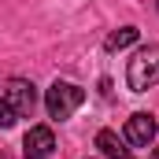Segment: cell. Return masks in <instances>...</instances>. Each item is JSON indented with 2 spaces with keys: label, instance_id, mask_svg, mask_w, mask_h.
Returning <instances> with one entry per match:
<instances>
[{
  "label": "cell",
  "instance_id": "obj_6",
  "mask_svg": "<svg viewBox=\"0 0 159 159\" xmlns=\"http://www.w3.org/2000/svg\"><path fill=\"white\" fill-rule=\"evenodd\" d=\"M96 148H100L107 159H129V152H126V141H122L115 129H100V133H96Z\"/></svg>",
  "mask_w": 159,
  "mask_h": 159
},
{
  "label": "cell",
  "instance_id": "obj_1",
  "mask_svg": "<svg viewBox=\"0 0 159 159\" xmlns=\"http://www.w3.org/2000/svg\"><path fill=\"white\" fill-rule=\"evenodd\" d=\"M81 104H85V89H78L74 81H52V89L44 93L48 119H56V122L70 119V115L81 107Z\"/></svg>",
  "mask_w": 159,
  "mask_h": 159
},
{
  "label": "cell",
  "instance_id": "obj_3",
  "mask_svg": "<svg viewBox=\"0 0 159 159\" xmlns=\"http://www.w3.org/2000/svg\"><path fill=\"white\" fill-rule=\"evenodd\" d=\"M4 100L15 107L19 119H26V115H34V107H37V89H34V81H26V78H11L7 89H4Z\"/></svg>",
  "mask_w": 159,
  "mask_h": 159
},
{
  "label": "cell",
  "instance_id": "obj_9",
  "mask_svg": "<svg viewBox=\"0 0 159 159\" xmlns=\"http://www.w3.org/2000/svg\"><path fill=\"white\" fill-rule=\"evenodd\" d=\"M152 159H159V148H152Z\"/></svg>",
  "mask_w": 159,
  "mask_h": 159
},
{
  "label": "cell",
  "instance_id": "obj_2",
  "mask_svg": "<svg viewBox=\"0 0 159 159\" xmlns=\"http://www.w3.org/2000/svg\"><path fill=\"white\" fill-rule=\"evenodd\" d=\"M126 81H129L133 93H144V89L159 85V44H144V48L129 59Z\"/></svg>",
  "mask_w": 159,
  "mask_h": 159
},
{
  "label": "cell",
  "instance_id": "obj_5",
  "mask_svg": "<svg viewBox=\"0 0 159 159\" xmlns=\"http://www.w3.org/2000/svg\"><path fill=\"white\" fill-rule=\"evenodd\" d=\"M52 148H56V137H52L48 126H30L26 129V137H22L26 159H44V156H52Z\"/></svg>",
  "mask_w": 159,
  "mask_h": 159
},
{
  "label": "cell",
  "instance_id": "obj_8",
  "mask_svg": "<svg viewBox=\"0 0 159 159\" xmlns=\"http://www.w3.org/2000/svg\"><path fill=\"white\" fill-rule=\"evenodd\" d=\"M15 119H19V115H15V107L0 96V129H11V126H15Z\"/></svg>",
  "mask_w": 159,
  "mask_h": 159
},
{
  "label": "cell",
  "instance_id": "obj_7",
  "mask_svg": "<svg viewBox=\"0 0 159 159\" xmlns=\"http://www.w3.org/2000/svg\"><path fill=\"white\" fill-rule=\"evenodd\" d=\"M137 37H141V34H137V26H122V30H115L111 37L104 41V48H107V52H122V48H129Z\"/></svg>",
  "mask_w": 159,
  "mask_h": 159
},
{
  "label": "cell",
  "instance_id": "obj_4",
  "mask_svg": "<svg viewBox=\"0 0 159 159\" xmlns=\"http://www.w3.org/2000/svg\"><path fill=\"white\" fill-rule=\"evenodd\" d=\"M156 115H148V111H137V115H129L126 122V141L129 144H137V148H148L152 141H156Z\"/></svg>",
  "mask_w": 159,
  "mask_h": 159
}]
</instances>
